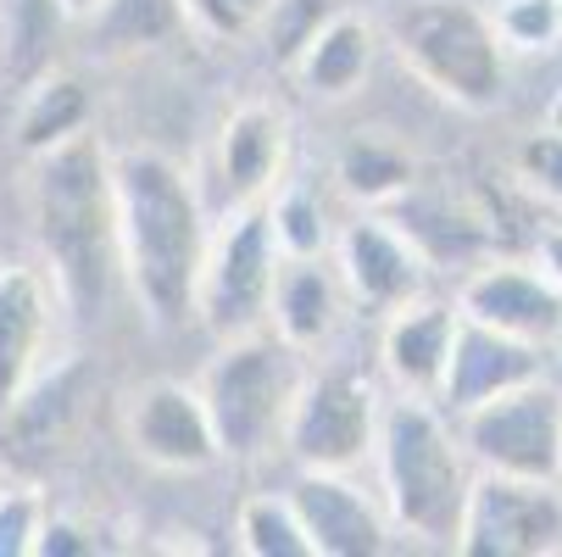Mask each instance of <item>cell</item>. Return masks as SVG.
I'll return each instance as SVG.
<instances>
[{
    "label": "cell",
    "mask_w": 562,
    "mask_h": 557,
    "mask_svg": "<svg viewBox=\"0 0 562 557\" xmlns=\"http://www.w3.org/2000/svg\"><path fill=\"white\" fill-rule=\"evenodd\" d=\"M123 279L156 330H173L195 312V285L212 252L206 190L162 151H128L112 163Z\"/></svg>",
    "instance_id": "obj_1"
},
{
    "label": "cell",
    "mask_w": 562,
    "mask_h": 557,
    "mask_svg": "<svg viewBox=\"0 0 562 557\" xmlns=\"http://www.w3.org/2000/svg\"><path fill=\"white\" fill-rule=\"evenodd\" d=\"M29 212H34V234H40V252L50 263L61 301L78 318L101 312L112 279L123 274V241H117L112 156L95 140V129L34 156Z\"/></svg>",
    "instance_id": "obj_2"
},
{
    "label": "cell",
    "mask_w": 562,
    "mask_h": 557,
    "mask_svg": "<svg viewBox=\"0 0 562 557\" xmlns=\"http://www.w3.org/2000/svg\"><path fill=\"white\" fill-rule=\"evenodd\" d=\"M373 474H379V497L401 541L457 552L479 468L457 435V419L440 402L395 390V402H384V419H379Z\"/></svg>",
    "instance_id": "obj_3"
},
{
    "label": "cell",
    "mask_w": 562,
    "mask_h": 557,
    "mask_svg": "<svg viewBox=\"0 0 562 557\" xmlns=\"http://www.w3.org/2000/svg\"><path fill=\"white\" fill-rule=\"evenodd\" d=\"M306 374H312L306 352L290 346L279 330L223 341L201 374V396L212 408L223 457L251 463V457H268L273 446H284V424L295 413Z\"/></svg>",
    "instance_id": "obj_4"
},
{
    "label": "cell",
    "mask_w": 562,
    "mask_h": 557,
    "mask_svg": "<svg viewBox=\"0 0 562 557\" xmlns=\"http://www.w3.org/2000/svg\"><path fill=\"white\" fill-rule=\"evenodd\" d=\"M390 51L418 85L446 96L451 107L491 112L507 90V40L496 12L473 0H413L390 18Z\"/></svg>",
    "instance_id": "obj_5"
},
{
    "label": "cell",
    "mask_w": 562,
    "mask_h": 557,
    "mask_svg": "<svg viewBox=\"0 0 562 557\" xmlns=\"http://www.w3.org/2000/svg\"><path fill=\"white\" fill-rule=\"evenodd\" d=\"M279 268H284V246L273 229V201L217 218L212 252H206V268L195 285V318L217 341L273 330Z\"/></svg>",
    "instance_id": "obj_6"
},
{
    "label": "cell",
    "mask_w": 562,
    "mask_h": 557,
    "mask_svg": "<svg viewBox=\"0 0 562 557\" xmlns=\"http://www.w3.org/2000/svg\"><path fill=\"white\" fill-rule=\"evenodd\" d=\"M457 435H462L473 468L562 480V390L546 374L457 413Z\"/></svg>",
    "instance_id": "obj_7"
},
{
    "label": "cell",
    "mask_w": 562,
    "mask_h": 557,
    "mask_svg": "<svg viewBox=\"0 0 562 557\" xmlns=\"http://www.w3.org/2000/svg\"><path fill=\"white\" fill-rule=\"evenodd\" d=\"M379 419H384V402L362 374L312 368L295 396V413L284 424V452L295 457V468L357 474L362 463H373Z\"/></svg>",
    "instance_id": "obj_8"
},
{
    "label": "cell",
    "mask_w": 562,
    "mask_h": 557,
    "mask_svg": "<svg viewBox=\"0 0 562 557\" xmlns=\"http://www.w3.org/2000/svg\"><path fill=\"white\" fill-rule=\"evenodd\" d=\"M557 552H562V480L479 468L457 557H557Z\"/></svg>",
    "instance_id": "obj_9"
},
{
    "label": "cell",
    "mask_w": 562,
    "mask_h": 557,
    "mask_svg": "<svg viewBox=\"0 0 562 557\" xmlns=\"http://www.w3.org/2000/svg\"><path fill=\"white\" fill-rule=\"evenodd\" d=\"M284 174H290L284 112L273 101H246L223 118L217 145H212V185H201V190H206V207L217 218H228L246 207H268L284 190Z\"/></svg>",
    "instance_id": "obj_10"
},
{
    "label": "cell",
    "mask_w": 562,
    "mask_h": 557,
    "mask_svg": "<svg viewBox=\"0 0 562 557\" xmlns=\"http://www.w3.org/2000/svg\"><path fill=\"white\" fill-rule=\"evenodd\" d=\"M340 285L351 296V307L390 318L395 307H407L429 290V257L413 241L407 229L384 212L351 218L346 229H335V246H329Z\"/></svg>",
    "instance_id": "obj_11"
},
{
    "label": "cell",
    "mask_w": 562,
    "mask_h": 557,
    "mask_svg": "<svg viewBox=\"0 0 562 557\" xmlns=\"http://www.w3.org/2000/svg\"><path fill=\"white\" fill-rule=\"evenodd\" d=\"M123 430H128L134 457L162 474H201L223 463V441H217L206 396L201 385H184V379H150L145 390H134Z\"/></svg>",
    "instance_id": "obj_12"
},
{
    "label": "cell",
    "mask_w": 562,
    "mask_h": 557,
    "mask_svg": "<svg viewBox=\"0 0 562 557\" xmlns=\"http://www.w3.org/2000/svg\"><path fill=\"white\" fill-rule=\"evenodd\" d=\"M462 318L524 346H562V285L540 263H479L457 290Z\"/></svg>",
    "instance_id": "obj_13"
},
{
    "label": "cell",
    "mask_w": 562,
    "mask_h": 557,
    "mask_svg": "<svg viewBox=\"0 0 562 557\" xmlns=\"http://www.w3.org/2000/svg\"><path fill=\"white\" fill-rule=\"evenodd\" d=\"M56 307L67 301L50 274L29 263L0 268V413L23 408V396L45 379L50 341H56Z\"/></svg>",
    "instance_id": "obj_14"
},
{
    "label": "cell",
    "mask_w": 562,
    "mask_h": 557,
    "mask_svg": "<svg viewBox=\"0 0 562 557\" xmlns=\"http://www.w3.org/2000/svg\"><path fill=\"white\" fill-rule=\"evenodd\" d=\"M306 535L317 557H379L395 552V524L384 513V497H368L351 474H317L301 468V480L290 486Z\"/></svg>",
    "instance_id": "obj_15"
},
{
    "label": "cell",
    "mask_w": 562,
    "mask_h": 557,
    "mask_svg": "<svg viewBox=\"0 0 562 557\" xmlns=\"http://www.w3.org/2000/svg\"><path fill=\"white\" fill-rule=\"evenodd\" d=\"M457 324H462V307L457 301H407L384 318L379 330V363H384V379L401 390V396H429L440 402V385H446V368H451V346H457Z\"/></svg>",
    "instance_id": "obj_16"
},
{
    "label": "cell",
    "mask_w": 562,
    "mask_h": 557,
    "mask_svg": "<svg viewBox=\"0 0 562 557\" xmlns=\"http://www.w3.org/2000/svg\"><path fill=\"white\" fill-rule=\"evenodd\" d=\"M540 363H546L540 346H524L513 335H496L485 324H473V318H462L457 346H451V368H446V385H440V408L457 419L479 402H491V396L535 379Z\"/></svg>",
    "instance_id": "obj_17"
},
{
    "label": "cell",
    "mask_w": 562,
    "mask_h": 557,
    "mask_svg": "<svg viewBox=\"0 0 562 557\" xmlns=\"http://www.w3.org/2000/svg\"><path fill=\"white\" fill-rule=\"evenodd\" d=\"M346 285H340V268L324 257H284L279 268V290H273V330L301 346V352H317L335 330H340V312H346Z\"/></svg>",
    "instance_id": "obj_18"
},
{
    "label": "cell",
    "mask_w": 562,
    "mask_h": 557,
    "mask_svg": "<svg viewBox=\"0 0 562 557\" xmlns=\"http://www.w3.org/2000/svg\"><path fill=\"white\" fill-rule=\"evenodd\" d=\"M368 67H373V29L351 12L317 18L295 45V78L317 101H346L351 90H362Z\"/></svg>",
    "instance_id": "obj_19"
},
{
    "label": "cell",
    "mask_w": 562,
    "mask_h": 557,
    "mask_svg": "<svg viewBox=\"0 0 562 557\" xmlns=\"http://www.w3.org/2000/svg\"><path fill=\"white\" fill-rule=\"evenodd\" d=\"M85 129H90V96L72 73H50L45 85L29 90V101L18 112V145L29 156H40V151L72 140V134H85Z\"/></svg>",
    "instance_id": "obj_20"
},
{
    "label": "cell",
    "mask_w": 562,
    "mask_h": 557,
    "mask_svg": "<svg viewBox=\"0 0 562 557\" xmlns=\"http://www.w3.org/2000/svg\"><path fill=\"white\" fill-rule=\"evenodd\" d=\"M234 546L246 557H317L312 535H306V519L295 508L290 491H262V497H246L234 513Z\"/></svg>",
    "instance_id": "obj_21"
},
{
    "label": "cell",
    "mask_w": 562,
    "mask_h": 557,
    "mask_svg": "<svg viewBox=\"0 0 562 557\" xmlns=\"http://www.w3.org/2000/svg\"><path fill=\"white\" fill-rule=\"evenodd\" d=\"M340 190L362 207H395L401 196H413V156L390 140H357L340 156Z\"/></svg>",
    "instance_id": "obj_22"
},
{
    "label": "cell",
    "mask_w": 562,
    "mask_h": 557,
    "mask_svg": "<svg viewBox=\"0 0 562 557\" xmlns=\"http://www.w3.org/2000/svg\"><path fill=\"white\" fill-rule=\"evenodd\" d=\"M273 229H279L284 257H324L335 246V229H329L324 207H317L306 190H290V185L273 196Z\"/></svg>",
    "instance_id": "obj_23"
},
{
    "label": "cell",
    "mask_w": 562,
    "mask_h": 557,
    "mask_svg": "<svg viewBox=\"0 0 562 557\" xmlns=\"http://www.w3.org/2000/svg\"><path fill=\"white\" fill-rule=\"evenodd\" d=\"M173 7L206 34V40H246L262 23H273L279 0H173Z\"/></svg>",
    "instance_id": "obj_24"
},
{
    "label": "cell",
    "mask_w": 562,
    "mask_h": 557,
    "mask_svg": "<svg viewBox=\"0 0 562 557\" xmlns=\"http://www.w3.org/2000/svg\"><path fill=\"white\" fill-rule=\"evenodd\" d=\"M50 502L34 486L0 491V557H40V535H45Z\"/></svg>",
    "instance_id": "obj_25"
},
{
    "label": "cell",
    "mask_w": 562,
    "mask_h": 557,
    "mask_svg": "<svg viewBox=\"0 0 562 557\" xmlns=\"http://www.w3.org/2000/svg\"><path fill=\"white\" fill-rule=\"evenodd\" d=\"M496 29L507 51H546L562 40V0H502Z\"/></svg>",
    "instance_id": "obj_26"
},
{
    "label": "cell",
    "mask_w": 562,
    "mask_h": 557,
    "mask_svg": "<svg viewBox=\"0 0 562 557\" xmlns=\"http://www.w3.org/2000/svg\"><path fill=\"white\" fill-rule=\"evenodd\" d=\"M518 179L535 196H546L551 207H562V129L557 123L540 129V134H529L518 145Z\"/></svg>",
    "instance_id": "obj_27"
},
{
    "label": "cell",
    "mask_w": 562,
    "mask_h": 557,
    "mask_svg": "<svg viewBox=\"0 0 562 557\" xmlns=\"http://www.w3.org/2000/svg\"><path fill=\"white\" fill-rule=\"evenodd\" d=\"M67 552L90 557V552H101V541H95V530H90L85 519L50 513V519H45V535H40V557H67Z\"/></svg>",
    "instance_id": "obj_28"
},
{
    "label": "cell",
    "mask_w": 562,
    "mask_h": 557,
    "mask_svg": "<svg viewBox=\"0 0 562 557\" xmlns=\"http://www.w3.org/2000/svg\"><path fill=\"white\" fill-rule=\"evenodd\" d=\"M535 263L562 285V223H551V229H540V241H535Z\"/></svg>",
    "instance_id": "obj_29"
},
{
    "label": "cell",
    "mask_w": 562,
    "mask_h": 557,
    "mask_svg": "<svg viewBox=\"0 0 562 557\" xmlns=\"http://www.w3.org/2000/svg\"><path fill=\"white\" fill-rule=\"evenodd\" d=\"M50 7H56L61 18H72V23H85V18H101L112 0H50Z\"/></svg>",
    "instance_id": "obj_30"
},
{
    "label": "cell",
    "mask_w": 562,
    "mask_h": 557,
    "mask_svg": "<svg viewBox=\"0 0 562 557\" xmlns=\"http://www.w3.org/2000/svg\"><path fill=\"white\" fill-rule=\"evenodd\" d=\"M551 123H557V129H562V107H557V118H551Z\"/></svg>",
    "instance_id": "obj_31"
}]
</instances>
